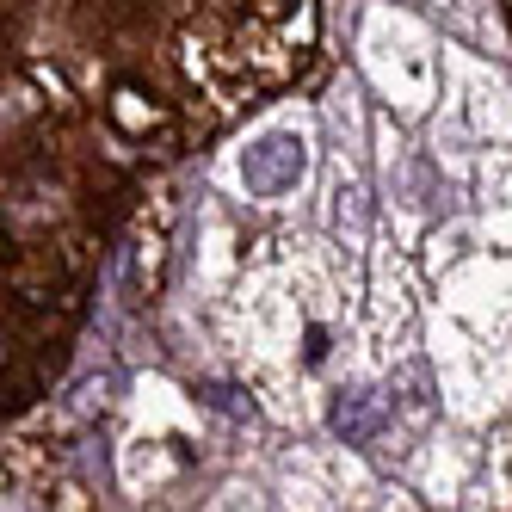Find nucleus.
<instances>
[{"mask_svg":"<svg viewBox=\"0 0 512 512\" xmlns=\"http://www.w3.org/2000/svg\"><path fill=\"white\" fill-rule=\"evenodd\" d=\"M303 173H309V142L297 130H260L241 149V186L253 198H284V192H297L303 186Z\"/></svg>","mask_w":512,"mask_h":512,"instance_id":"1","label":"nucleus"},{"mask_svg":"<svg viewBox=\"0 0 512 512\" xmlns=\"http://www.w3.org/2000/svg\"><path fill=\"white\" fill-rule=\"evenodd\" d=\"M389 420H395L389 395L371 389V383H352V389H340L334 401H327V426H334L340 445H377V438L389 432Z\"/></svg>","mask_w":512,"mask_h":512,"instance_id":"2","label":"nucleus"},{"mask_svg":"<svg viewBox=\"0 0 512 512\" xmlns=\"http://www.w3.org/2000/svg\"><path fill=\"white\" fill-rule=\"evenodd\" d=\"M389 389H401V408H408V414H426V408H432V377H426V364H401Z\"/></svg>","mask_w":512,"mask_h":512,"instance_id":"3","label":"nucleus"},{"mask_svg":"<svg viewBox=\"0 0 512 512\" xmlns=\"http://www.w3.org/2000/svg\"><path fill=\"white\" fill-rule=\"evenodd\" d=\"M204 401H210V408H229V414H241V420L253 414L247 401H235V389H204Z\"/></svg>","mask_w":512,"mask_h":512,"instance_id":"4","label":"nucleus"},{"mask_svg":"<svg viewBox=\"0 0 512 512\" xmlns=\"http://www.w3.org/2000/svg\"><path fill=\"white\" fill-rule=\"evenodd\" d=\"M438 7H451V13H469V0H438Z\"/></svg>","mask_w":512,"mask_h":512,"instance_id":"5","label":"nucleus"}]
</instances>
